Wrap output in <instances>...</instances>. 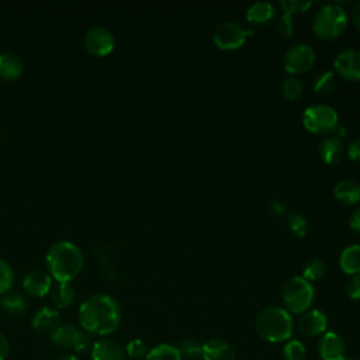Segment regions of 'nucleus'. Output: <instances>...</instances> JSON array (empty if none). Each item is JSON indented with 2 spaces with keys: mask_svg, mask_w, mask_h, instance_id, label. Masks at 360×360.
Returning <instances> with one entry per match:
<instances>
[{
  "mask_svg": "<svg viewBox=\"0 0 360 360\" xmlns=\"http://www.w3.org/2000/svg\"><path fill=\"white\" fill-rule=\"evenodd\" d=\"M345 153V146L342 138L330 135L325 138L319 145V156L328 165H335L342 160Z\"/></svg>",
  "mask_w": 360,
  "mask_h": 360,
  "instance_id": "obj_18",
  "label": "nucleus"
},
{
  "mask_svg": "<svg viewBox=\"0 0 360 360\" xmlns=\"http://www.w3.org/2000/svg\"><path fill=\"white\" fill-rule=\"evenodd\" d=\"M292 15H288V14H284L281 15L278 24H277V30L278 32L283 35V37H290L291 32H292Z\"/></svg>",
  "mask_w": 360,
  "mask_h": 360,
  "instance_id": "obj_37",
  "label": "nucleus"
},
{
  "mask_svg": "<svg viewBox=\"0 0 360 360\" xmlns=\"http://www.w3.org/2000/svg\"><path fill=\"white\" fill-rule=\"evenodd\" d=\"M202 360H235V352L228 342L212 338L202 343Z\"/></svg>",
  "mask_w": 360,
  "mask_h": 360,
  "instance_id": "obj_16",
  "label": "nucleus"
},
{
  "mask_svg": "<svg viewBox=\"0 0 360 360\" xmlns=\"http://www.w3.org/2000/svg\"><path fill=\"white\" fill-rule=\"evenodd\" d=\"M0 307L11 315L24 314L28 309V300L18 291H8L0 297Z\"/></svg>",
  "mask_w": 360,
  "mask_h": 360,
  "instance_id": "obj_24",
  "label": "nucleus"
},
{
  "mask_svg": "<svg viewBox=\"0 0 360 360\" xmlns=\"http://www.w3.org/2000/svg\"><path fill=\"white\" fill-rule=\"evenodd\" d=\"M145 360H183L179 346L170 343H159L149 349Z\"/></svg>",
  "mask_w": 360,
  "mask_h": 360,
  "instance_id": "obj_25",
  "label": "nucleus"
},
{
  "mask_svg": "<svg viewBox=\"0 0 360 360\" xmlns=\"http://www.w3.org/2000/svg\"><path fill=\"white\" fill-rule=\"evenodd\" d=\"M24 72L22 60L11 53L1 52L0 53V79L3 80H17Z\"/></svg>",
  "mask_w": 360,
  "mask_h": 360,
  "instance_id": "obj_19",
  "label": "nucleus"
},
{
  "mask_svg": "<svg viewBox=\"0 0 360 360\" xmlns=\"http://www.w3.org/2000/svg\"><path fill=\"white\" fill-rule=\"evenodd\" d=\"M51 287H52V277L49 276V273L44 270H38V269L30 270L22 280V288L31 297L41 298L51 291Z\"/></svg>",
  "mask_w": 360,
  "mask_h": 360,
  "instance_id": "obj_13",
  "label": "nucleus"
},
{
  "mask_svg": "<svg viewBox=\"0 0 360 360\" xmlns=\"http://www.w3.org/2000/svg\"><path fill=\"white\" fill-rule=\"evenodd\" d=\"M297 328L305 336H321L328 329V316L321 309H308L298 318Z\"/></svg>",
  "mask_w": 360,
  "mask_h": 360,
  "instance_id": "obj_12",
  "label": "nucleus"
},
{
  "mask_svg": "<svg viewBox=\"0 0 360 360\" xmlns=\"http://www.w3.org/2000/svg\"><path fill=\"white\" fill-rule=\"evenodd\" d=\"M51 301L58 309L70 307L76 300V291L70 283H58L51 287Z\"/></svg>",
  "mask_w": 360,
  "mask_h": 360,
  "instance_id": "obj_21",
  "label": "nucleus"
},
{
  "mask_svg": "<svg viewBox=\"0 0 360 360\" xmlns=\"http://www.w3.org/2000/svg\"><path fill=\"white\" fill-rule=\"evenodd\" d=\"M287 221H288V228L291 233H294L298 238H304L307 235L308 226H307V219L302 214L292 211L288 214Z\"/></svg>",
  "mask_w": 360,
  "mask_h": 360,
  "instance_id": "obj_31",
  "label": "nucleus"
},
{
  "mask_svg": "<svg viewBox=\"0 0 360 360\" xmlns=\"http://www.w3.org/2000/svg\"><path fill=\"white\" fill-rule=\"evenodd\" d=\"M318 353L322 360H343L346 357L345 339L335 330H326L321 335Z\"/></svg>",
  "mask_w": 360,
  "mask_h": 360,
  "instance_id": "obj_11",
  "label": "nucleus"
},
{
  "mask_svg": "<svg viewBox=\"0 0 360 360\" xmlns=\"http://www.w3.org/2000/svg\"><path fill=\"white\" fill-rule=\"evenodd\" d=\"M349 226H350V229H352L353 232L360 233V207L356 208V210L352 212V215H350V218H349Z\"/></svg>",
  "mask_w": 360,
  "mask_h": 360,
  "instance_id": "obj_39",
  "label": "nucleus"
},
{
  "mask_svg": "<svg viewBox=\"0 0 360 360\" xmlns=\"http://www.w3.org/2000/svg\"><path fill=\"white\" fill-rule=\"evenodd\" d=\"M149 349L146 343L142 339H131L127 346H125V354L129 356L131 359H145L148 354Z\"/></svg>",
  "mask_w": 360,
  "mask_h": 360,
  "instance_id": "obj_33",
  "label": "nucleus"
},
{
  "mask_svg": "<svg viewBox=\"0 0 360 360\" xmlns=\"http://www.w3.org/2000/svg\"><path fill=\"white\" fill-rule=\"evenodd\" d=\"M335 73L347 80H360V51L347 48L333 59Z\"/></svg>",
  "mask_w": 360,
  "mask_h": 360,
  "instance_id": "obj_10",
  "label": "nucleus"
},
{
  "mask_svg": "<svg viewBox=\"0 0 360 360\" xmlns=\"http://www.w3.org/2000/svg\"><path fill=\"white\" fill-rule=\"evenodd\" d=\"M93 342H91V335L89 332H86L84 329H79L76 339H75V345H73V352L76 353H83L87 352L89 349H91Z\"/></svg>",
  "mask_w": 360,
  "mask_h": 360,
  "instance_id": "obj_35",
  "label": "nucleus"
},
{
  "mask_svg": "<svg viewBox=\"0 0 360 360\" xmlns=\"http://www.w3.org/2000/svg\"><path fill=\"white\" fill-rule=\"evenodd\" d=\"M82 329L90 335L107 336L117 330L121 323V308L115 298L107 294H93L79 307Z\"/></svg>",
  "mask_w": 360,
  "mask_h": 360,
  "instance_id": "obj_1",
  "label": "nucleus"
},
{
  "mask_svg": "<svg viewBox=\"0 0 360 360\" xmlns=\"http://www.w3.org/2000/svg\"><path fill=\"white\" fill-rule=\"evenodd\" d=\"M270 210L276 215H284L287 212V207L281 200H274L270 202Z\"/></svg>",
  "mask_w": 360,
  "mask_h": 360,
  "instance_id": "obj_40",
  "label": "nucleus"
},
{
  "mask_svg": "<svg viewBox=\"0 0 360 360\" xmlns=\"http://www.w3.org/2000/svg\"><path fill=\"white\" fill-rule=\"evenodd\" d=\"M350 17H352V21L354 24V27L360 31V1H357L353 8H352V13H350Z\"/></svg>",
  "mask_w": 360,
  "mask_h": 360,
  "instance_id": "obj_42",
  "label": "nucleus"
},
{
  "mask_svg": "<svg viewBox=\"0 0 360 360\" xmlns=\"http://www.w3.org/2000/svg\"><path fill=\"white\" fill-rule=\"evenodd\" d=\"M274 17V6L269 1H256L246 10V20L252 24H266Z\"/></svg>",
  "mask_w": 360,
  "mask_h": 360,
  "instance_id": "obj_23",
  "label": "nucleus"
},
{
  "mask_svg": "<svg viewBox=\"0 0 360 360\" xmlns=\"http://www.w3.org/2000/svg\"><path fill=\"white\" fill-rule=\"evenodd\" d=\"M339 266L349 276L360 274V245H349L339 256Z\"/></svg>",
  "mask_w": 360,
  "mask_h": 360,
  "instance_id": "obj_20",
  "label": "nucleus"
},
{
  "mask_svg": "<svg viewBox=\"0 0 360 360\" xmlns=\"http://www.w3.org/2000/svg\"><path fill=\"white\" fill-rule=\"evenodd\" d=\"M336 86V73L332 70H325L319 73L314 80V90L318 94H326L332 91Z\"/></svg>",
  "mask_w": 360,
  "mask_h": 360,
  "instance_id": "obj_28",
  "label": "nucleus"
},
{
  "mask_svg": "<svg viewBox=\"0 0 360 360\" xmlns=\"http://www.w3.org/2000/svg\"><path fill=\"white\" fill-rule=\"evenodd\" d=\"M283 356H284V360H305L307 349L301 340L291 339V340H287V343L284 345Z\"/></svg>",
  "mask_w": 360,
  "mask_h": 360,
  "instance_id": "obj_29",
  "label": "nucleus"
},
{
  "mask_svg": "<svg viewBox=\"0 0 360 360\" xmlns=\"http://www.w3.org/2000/svg\"><path fill=\"white\" fill-rule=\"evenodd\" d=\"M284 308L290 314H304L314 301V287L302 276L290 277L283 285Z\"/></svg>",
  "mask_w": 360,
  "mask_h": 360,
  "instance_id": "obj_5",
  "label": "nucleus"
},
{
  "mask_svg": "<svg viewBox=\"0 0 360 360\" xmlns=\"http://www.w3.org/2000/svg\"><path fill=\"white\" fill-rule=\"evenodd\" d=\"M347 14L338 3L323 4L312 17V31L322 39L339 37L347 25Z\"/></svg>",
  "mask_w": 360,
  "mask_h": 360,
  "instance_id": "obj_4",
  "label": "nucleus"
},
{
  "mask_svg": "<svg viewBox=\"0 0 360 360\" xmlns=\"http://www.w3.org/2000/svg\"><path fill=\"white\" fill-rule=\"evenodd\" d=\"M56 360H80L77 356L75 354H70V353H65V354H60Z\"/></svg>",
  "mask_w": 360,
  "mask_h": 360,
  "instance_id": "obj_43",
  "label": "nucleus"
},
{
  "mask_svg": "<svg viewBox=\"0 0 360 360\" xmlns=\"http://www.w3.org/2000/svg\"><path fill=\"white\" fill-rule=\"evenodd\" d=\"M49 276L58 283H70L83 267V253L77 245L69 240L55 242L46 253Z\"/></svg>",
  "mask_w": 360,
  "mask_h": 360,
  "instance_id": "obj_2",
  "label": "nucleus"
},
{
  "mask_svg": "<svg viewBox=\"0 0 360 360\" xmlns=\"http://www.w3.org/2000/svg\"><path fill=\"white\" fill-rule=\"evenodd\" d=\"M338 121V112L328 104H312L302 112V124L312 134L323 135L333 132L339 125Z\"/></svg>",
  "mask_w": 360,
  "mask_h": 360,
  "instance_id": "obj_6",
  "label": "nucleus"
},
{
  "mask_svg": "<svg viewBox=\"0 0 360 360\" xmlns=\"http://www.w3.org/2000/svg\"><path fill=\"white\" fill-rule=\"evenodd\" d=\"M31 325L37 332L51 335L60 325V315L53 308L42 307L32 315Z\"/></svg>",
  "mask_w": 360,
  "mask_h": 360,
  "instance_id": "obj_15",
  "label": "nucleus"
},
{
  "mask_svg": "<svg viewBox=\"0 0 360 360\" xmlns=\"http://www.w3.org/2000/svg\"><path fill=\"white\" fill-rule=\"evenodd\" d=\"M347 156L352 162L360 163V138L352 141L347 146Z\"/></svg>",
  "mask_w": 360,
  "mask_h": 360,
  "instance_id": "obj_38",
  "label": "nucleus"
},
{
  "mask_svg": "<svg viewBox=\"0 0 360 360\" xmlns=\"http://www.w3.org/2000/svg\"><path fill=\"white\" fill-rule=\"evenodd\" d=\"M79 328H76L72 323H63L59 325L52 333H51V340L52 343L63 350H73L75 339L77 335Z\"/></svg>",
  "mask_w": 360,
  "mask_h": 360,
  "instance_id": "obj_22",
  "label": "nucleus"
},
{
  "mask_svg": "<svg viewBox=\"0 0 360 360\" xmlns=\"http://www.w3.org/2000/svg\"><path fill=\"white\" fill-rule=\"evenodd\" d=\"M335 198L345 205H354L360 202V184L354 180H339L333 187Z\"/></svg>",
  "mask_w": 360,
  "mask_h": 360,
  "instance_id": "obj_17",
  "label": "nucleus"
},
{
  "mask_svg": "<svg viewBox=\"0 0 360 360\" xmlns=\"http://www.w3.org/2000/svg\"><path fill=\"white\" fill-rule=\"evenodd\" d=\"M250 35H253V30H248L236 21L225 20L215 25L212 41L215 46L222 51H233L240 48Z\"/></svg>",
  "mask_w": 360,
  "mask_h": 360,
  "instance_id": "obj_7",
  "label": "nucleus"
},
{
  "mask_svg": "<svg viewBox=\"0 0 360 360\" xmlns=\"http://www.w3.org/2000/svg\"><path fill=\"white\" fill-rule=\"evenodd\" d=\"M281 90H283V96L287 100L294 101L302 96L304 84L297 76H288L284 79V82L281 84Z\"/></svg>",
  "mask_w": 360,
  "mask_h": 360,
  "instance_id": "obj_27",
  "label": "nucleus"
},
{
  "mask_svg": "<svg viewBox=\"0 0 360 360\" xmlns=\"http://www.w3.org/2000/svg\"><path fill=\"white\" fill-rule=\"evenodd\" d=\"M84 46L94 56H105L114 49L115 39L108 28L96 25L87 30L84 35Z\"/></svg>",
  "mask_w": 360,
  "mask_h": 360,
  "instance_id": "obj_9",
  "label": "nucleus"
},
{
  "mask_svg": "<svg viewBox=\"0 0 360 360\" xmlns=\"http://www.w3.org/2000/svg\"><path fill=\"white\" fill-rule=\"evenodd\" d=\"M10 353V345L3 333H0V360H6Z\"/></svg>",
  "mask_w": 360,
  "mask_h": 360,
  "instance_id": "obj_41",
  "label": "nucleus"
},
{
  "mask_svg": "<svg viewBox=\"0 0 360 360\" xmlns=\"http://www.w3.org/2000/svg\"><path fill=\"white\" fill-rule=\"evenodd\" d=\"M255 328L260 338L270 343H280L290 340L294 330V321L291 314L283 307H266L256 319Z\"/></svg>",
  "mask_w": 360,
  "mask_h": 360,
  "instance_id": "obj_3",
  "label": "nucleus"
},
{
  "mask_svg": "<svg viewBox=\"0 0 360 360\" xmlns=\"http://www.w3.org/2000/svg\"><path fill=\"white\" fill-rule=\"evenodd\" d=\"M326 273V264L322 259L319 257H312L309 259L304 269H302V277L307 280V281H318L321 280Z\"/></svg>",
  "mask_w": 360,
  "mask_h": 360,
  "instance_id": "obj_26",
  "label": "nucleus"
},
{
  "mask_svg": "<svg viewBox=\"0 0 360 360\" xmlns=\"http://www.w3.org/2000/svg\"><path fill=\"white\" fill-rule=\"evenodd\" d=\"M311 4L312 3L309 0H281L280 1V7L283 13L288 15H294L297 11L302 13L307 8H309Z\"/></svg>",
  "mask_w": 360,
  "mask_h": 360,
  "instance_id": "obj_34",
  "label": "nucleus"
},
{
  "mask_svg": "<svg viewBox=\"0 0 360 360\" xmlns=\"http://www.w3.org/2000/svg\"><path fill=\"white\" fill-rule=\"evenodd\" d=\"M316 60V55L312 46L307 44L292 45L283 58V66L287 73L291 76L301 75L308 72Z\"/></svg>",
  "mask_w": 360,
  "mask_h": 360,
  "instance_id": "obj_8",
  "label": "nucleus"
},
{
  "mask_svg": "<svg viewBox=\"0 0 360 360\" xmlns=\"http://www.w3.org/2000/svg\"><path fill=\"white\" fill-rule=\"evenodd\" d=\"M179 350L181 353V357L198 359L202 354V343L194 338H186L180 342Z\"/></svg>",
  "mask_w": 360,
  "mask_h": 360,
  "instance_id": "obj_30",
  "label": "nucleus"
},
{
  "mask_svg": "<svg viewBox=\"0 0 360 360\" xmlns=\"http://www.w3.org/2000/svg\"><path fill=\"white\" fill-rule=\"evenodd\" d=\"M91 360H127V354L117 340L103 338L93 343Z\"/></svg>",
  "mask_w": 360,
  "mask_h": 360,
  "instance_id": "obj_14",
  "label": "nucleus"
},
{
  "mask_svg": "<svg viewBox=\"0 0 360 360\" xmlns=\"http://www.w3.org/2000/svg\"><path fill=\"white\" fill-rule=\"evenodd\" d=\"M13 284H14V271L6 260L0 259V297L8 292Z\"/></svg>",
  "mask_w": 360,
  "mask_h": 360,
  "instance_id": "obj_32",
  "label": "nucleus"
},
{
  "mask_svg": "<svg viewBox=\"0 0 360 360\" xmlns=\"http://www.w3.org/2000/svg\"><path fill=\"white\" fill-rule=\"evenodd\" d=\"M343 360H356V359H353V357H347V356H346Z\"/></svg>",
  "mask_w": 360,
  "mask_h": 360,
  "instance_id": "obj_44",
  "label": "nucleus"
},
{
  "mask_svg": "<svg viewBox=\"0 0 360 360\" xmlns=\"http://www.w3.org/2000/svg\"><path fill=\"white\" fill-rule=\"evenodd\" d=\"M346 294L353 301H360V274L352 276L346 284Z\"/></svg>",
  "mask_w": 360,
  "mask_h": 360,
  "instance_id": "obj_36",
  "label": "nucleus"
}]
</instances>
